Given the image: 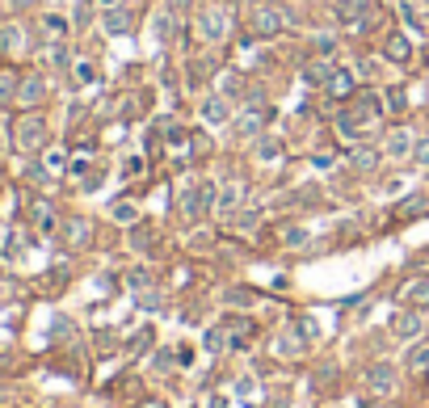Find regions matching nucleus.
<instances>
[{
  "label": "nucleus",
  "mask_w": 429,
  "mask_h": 408,
  "mask_svg": "<svg viewBox=\"0 0 429 408\" xmlns=\"http://www.w3.org/2000/svg\"><path fill=\"white\" fill-rule=\"evenodd\" d=\"M396 13H400V17H404L409 25H413V34H425V21H421V17L413 13V4H396Z\"/></svg>",
  "instance_id": "nucleus-24"
},
{
  "label": "nucleus",
  "mask_w": 429,
  "mask_h": 408,
  "mask_svg": "<svg viewBox=\"0 0 429 408\" xmlns=\"http://www.w3.org/2000/svg\"><path fill=\"white\" fill-rule=\"evenodd\" d=\"M354 164H358V169H367V173H371V169H375V164H379V156H375V152H367V147H358V152H354Z\"/></svg>",
  "instance_id": "nucleus-26"
},
{
  "label": "nucleus",
  "mask_w": 429,
  "mask_h": 408,
  "mask_svg": "<svg viewBox=\"0 0 429 408\" xmlns=\"http://www.w3.org/2000/svg\"><path fill=\"white\" fill-rule=\"evenodd\" d=\"M110 215H114V223H139V211H135V202H126V198H122V202H114V211H110Z\"/></svg>",
  "instance_id": "nucleus-21"
},
{
  "label": "nucleus",
  "mask_w": 429,
  "mask_h": 408,
  "mask_svg": "<svg viewBox=\"0 0 429 408\" xmlns=\"http://www.w3.org/2000/svg\"><path fill=\"white\" fill-rule=\"evenodd\" d=\"M101 29H105L110 38H126V34L135 29V8H131V4L105 8V13H101Z\"/></svg>",
  "instance_id": "nucleus-8"
},
{
  "label": "nucleus",
  "mask_w": 429,
  "mask_h": 408,
  "mask_svg": "<svg viewBox=\"0 0 429 408\" xmlns=\"http://www.w3.org/2000/svg\"><path fill=\"white\" fill-rule=\"evenodd\" d=\"M286 25H291V13H282V4L265 0L253 8V38H278Z\"/></svg>",
  "instance_id": "nucleus-5"
},
{
  "label": "nucleus",
  "mask_w": 429,
  "mask_h": 408,
  "mask_svg": "<svg viewBox=\"0 0 429 408\" xmlns=\"http://www.w3.org/2000/svg\"><path fill=\"white\" fill-rule=\"evenodd\" d=\"M316 51H320V55H333V51H337V42H329V38H320V42H316Z\"/></svg>",
  "instance_id": "nucleus-32"
},
{
  "label": "nucleus",
  "mask_w": 429,
  "mask_h": 408,
  "mask_svg": "<svg viewBox=\"0 0 429 408\" xmlns=\"http://www.w3.org/2000/svg\"><path fill=\"white\" fill-rule=\"evenodd\" d=\"M88 236H93V223L88 219H63V240L67 244H88Z\"/></svg>",
  "instance_id": "nucleus-16"
},
{
  "label": "nucleus",
  "mask_w": 429,
  "mask_h": 408,
  "mask_svg": "<svg viewBox=\"0 0 429 408\" xmlns=\"http://www.w3.org/2000/svg\"><path fill=\"white\" fill-rule=\"evenodd\" d=\"M194 34L202 38V42H223L227 34H232V8L223 4V0H206V4H198L194 8Z\"/></svg>",
  "instance_id": "nucleus-1"
},
{
  "label": "nucleus",
  "mask_w": 429,
  "mask_h": 408,
  "mask_svg": "<svg viewBox=\"0 0 429 408\" xmlns=\"http://www.w3.org/2000/svg\"><path fill=\"white\" fill-rule=\"evenodd\" d=\"M13 135H17V147H21V152H38V147L46 143V122H42L38 114H25Z\"/></svg>",
  "instance_id": "nucleus-6"
},
{
  "label": "nucleus",
  "mask_w": 429,
  "mask_h": 408,
  "mask_svg": "<svg viewBox=\"0 0 429 408\" xmlns=\"http://www.w3.org/2000/svg\"><path fill=\"white\" fill-rule=\"evenodd\" d=\"M118 4H126V0H97V8L105 13V8H118Z\"/></svg>",
  "instance_id": "nucleus-34"
},
{
  "label": "nucleus",
  "mask_w": 429,
  "mask_h": 408,
  "mask_svg": "<svg viewBox=\"0 0 429 408\" xmlns=\"http://www.w3.org/2000/svg\"><path fill=\"white\" fill-rule=\"evenodd\" d=\"M413 160L429 169V135H425V139H417V152H413Z\"/></svg>",
  "instance_id": "nucleus-30"
},
{
  "label": "nucleus",
  "mask_w": 429,
  "mask_h": 408,
  "mask_svg": "<svg viewBox=\"0 0 429 408\" xmlns=\"http://www.w3.org/2000/svg\"><path fill=\"white\" fill-rule=\"evenodd\" d=\"M409 371H413V375L429 371V346H417V350L409 354Z\"/></svg>",
  "instance_id": "nucleus-22"
},
{
  "label": "nucleus",
  "mask_w": 429,
  "mask_h": 408,
  "mask_svg": "<svg viewBox=\"0 0 429 408\" xmlns=\"http://www.w3.org/2000/svg\"><path fill=\"white\" fill-rule=\"evenodd\" d=\"M383 59L396 63V67H409V59H413V38L400 34V29H392V34L383 38Z\"/></svg>",
  "instance_id": "nucleus-10"
},
{
  "label": "nucleus",
  "mask_w": 429,
  "mask_h": 408,
  "mask_svg": "<svg viewBox=\"0 0 429 408\" xmlns=\"http://www.w3.org/2000/svg\"><path fill=\"white\" fill-rule=\"evenodd\" d=\"M46 169L51 173H63L67 169V152L63 147H46Z\"/></svg>",
  "instance_id": "nucleus-23"
},
{
  "label": "nucleus",
  "mask_w": 429,
  "mask_h": 408,
  "mask_svg": "<svg viewBox=\"0 0 429 408\" xmlns=\"http://www.w3.org/2000/svg\"><path fill=\"white\" fill-rule=\"evenodd\" d=\"M122 173H126V177H139V173H143V160H139V156H131V160L122 164Z\"/></svg>",
  "instance_id": "nucleus-31"
},
{
  "label": "nucleus",
  "mask_w": 429,
  "mask_h": 408,
  "mask_svg": "<svg viewBox=\"0 0 429 408\" xmlns=\"http://www.w3.org/2000/svg\"><path fill=\"white\" fill-rule=\"evenodd\" d=\"M383 93H375V88H367V93H354L350 97V105H345V114L354 118V126L367 135V131H375L379 122H383Z\"/></svg>",
  "instance_id": "nucleus-2"
},
{
  "label": "nucleus",
  "mask_w": 429,
  "mask_h": 408,
  "mask_svg": "<svg viewBox=\"0 0 429 408\" xmlns=\"http://www.w3.org/2000/svg\"><path fill=\"white\" fill-rule=\"evenodd\" d=\"M240 198H244V185H240V181L223 185L219 198H215V215H219V219H236V215H240Z\"/></svg>",
  "instance_id": "nucleus-12"
},
{
  "label": "nucleus",
  "mask_w": 429,
  "mask_h": 408,
  "mask_svg": "<svg viewBox=\"0 0 429 408\" xmlns=\"http://www.w3.org/2000/svg\"><path fill=\"white\" fill-rule=\"evenodd\" d=\"M270 118H274V110H270V105H244V114H236V118H232V135H236L240 143H253V139H261V135H265Z\"/></svg>",
  "instance_id": "nucleus-3"
},
{
  "label": "nucleus",
  "mask_w": 429,
  "mask_h": 408,
  "mask_svg": "<svg viewBox=\"0 0 429 408\" xmlns=\"http://www.w3.org/2000/svg\"><path fill=\"white\" fill-rule=\"evenodd\" d=\"M396 383H400L396 367H383V362H379V367H371V371H367V388H371L375 396H392V392H396Z\"/></svg>",
  "instance_id": "nucleus-13"
},
{
  "label": "nucleus",
  "mask_w": 429,
  "mask_h": 408,
  "mask_svg": "<svg viewBox=\"0 0 429 408\" xmlns=\"http://www.w3.org/2000/svg\"><path fill=\"white\" fill-rule=\"evenodd\" d=\"M215 185L211 181H198V185H185L181 190V211H185V219L190 223H198V219H206L211 211H215Z\"/></svg>",
  "instance_id": "nucleus-4"
},
{
  "label": "nucleus",
  "mask_w": 429,
  "mask_h": 408,
  "mask_svg": "<svg viewBox=\"0 0 429 408\" xmlns=\"http://www.w3.org/2000/svg\"><path fill=\"white\" fill-rule=\"evenodd\" d=\"M72 80H76V88H88V84L97 80V63H93V59H76V67H72Z\"/></svg>",
  "instance_id": "nucleus-19"
},
{
  "label": "nucleus",
  "mask_w": 429,
  "mask_h": 408,
  "mask_svg": "<svg viewBox=\"0 0 429 408\" xmlns=\"http://www.w3.org/2000/svg\"><path fill=\"white\" fill-rule=\"evenodd\" d=\"M202 118H206L211 126H223V122H232V101H227L223 93H211V97L202 101Z\"/></svg>",
  "instance_id": "nucleus-14"
},
{
  "label": "nucleus",
  "mask_w": 429,
  "mask_h": 408,
  "mask_svg": "<svg viewBox=\"0 0 429 408\" xmlns=\"http://www.w3.org/2000/svg\"><path fill=\"white\" fill-rule=\"evenodd\" d=\"M42 97H46V76H42V72H29V76L21 80V88H17V101H21L25 110H34V105H42Z\"/></svg>",
  "instance_id": "nucleus-11"
},
{
  "label": "nucleus",
  "mask_w": 429,
  "mask_h": 408,
  "mask_svg": "<svg viewBox=\"0 0 429 408\" xmlns=\"http://www.w3.org/2000/svg\"><path fill=\"white\" fill-rule=\"evenodd\" d=\"M421 329H425V320H421L417 312H396V320H392V333H396L400 341H413V337H421Z\"/></svg>",
  "instance_id": "nucleus-15"
},
{
  "label": "nucleus",
  "mask_w": 429,
  "mask_h": 408,
  "mask_svg": "<svg viewBox=\"0 0 429 408\" xmlns=\"http://www.w3.org/2000/svg\"><path fill=\"white\" fill-rule=\"evenodd\" d=\"M160 135H169L164 143H185V126H181V122H173V118L160 126Z\"/></svg>",
  "instance_id": "nucleus-25"
},
{
  "label": "nucleus",
  "mask_w": 429,
  "mask_h": 408,
  "mask_svg": "<svg viewBox=\"0 0 429 408\" xmlns=\"http://www.w3.org/2000/svg\"><path fill=\"white\" fill-rule=\"evenodd\" d=\"M324 93H329L333 101H350V97L358 93L354 72H350V67H329V76H324Z\"/></svg>",
  "instance_id": "nucleus-9"
},
{
  "label": "nucleus",
  "mask_w": 429,
  "mask_h": 408,
  "mask_svg": "<svg viewBox=\"0 0 429 408\" xmlns=\"http://www.w3.org/2000/svg\"><path fill=\"white\" fill-rule=\"evenodd\" d=\"M383 101H388V110H404V101H409V97H404V88H388V93H383Z\"/></svg>",
  "instance_id": "nucleus-27"
},
{
  "label": "nucleus",
  "mask_w": 429,
  "mask_h": 408,
  "mask_svg": "<svg viewBox=\"0 0 429 408\" xmlns=\"http://www.w3.org/2000/svg\"><path fill=\"white\" fill-rule=\"evenodd\" d=\"M190 4H194V0H169V8H173V13H181V8H190Z\"/></svg>",
  "instance_id": "nucleus-33"
},
{
  "label": "nucleus",
  "mask_w": 429,
  "mask_h": 408,
  "mask_svg": "<svg viewBox=\"0 0 429 408\" xmlns=\"http://www.w3.org/2000/svg\"><path fill=\"white\" fill-rule=\"evenodd\" d=\"M413 152H417V135L409 131V126H396V131H388V143H383V156L388 160H413Z\"/></svg>",
  "instance_id": "nucleus-7"
},
{
  "label": "nucleus",
  "mask_w": 429,
  "mask_h": 408,
  "mask_svg": "<svg viewBox=\"0 0 429 408\" xmlns=\"http://www.w3.org/2000/svg\"><path fill=\"white\" fill-rule=\"evenodd\" d=\"M282 156H286V152H282V143H278L274 135H261V139H257V160H261V164H278Z\"/></svg>",
  "instance_id": "nucleus-17"
},
{
  "label": "nucleus",
  "mask_w": 429,
  "mask_h": 408,
  "mask_svg": "<svg viewBox=\"0 0 429 408\" xmlns=\"http://www.w3.org/2000/svg\"><path fill=\"white\" fill-rule=\"evenodd\" d=\"M295 329H299V333H303V337H312V341H316V337H320V324H316V320H312V316H299V324H295Z\"/></svg>",
  "instance_id": "nucleus-28"
},
{
  "label": "nucleus",
  "mask_w": 429,
  "mask_h": 408,
  "mask_svg": "<svg viewBox=\"0 0 429 408\" xmlns=\"http://www.w3.org/2000/svg\"><path fill=\"white\" fill-rule=\"evenodd\" d=\"M404 299H413V303H421V299H429V282H413V287L404 291Z\"/></svg>",
  "instance_id": "nucleus-29"
},
{
  "label": "nucleus",
  "mask_w": 429,
  "mask_h": 408,
  "mask_svg": "<svg viewBox=\"0 0 429 408\" xmlns=\"http://www.w3.org/2000/svg\"><path fill=\"white\" fill-rule=\"evenodd\" d=\"M17 88H21L17 72H0V105H8V101L17 97Z\"/></svg>",
  "instance_id": "nucleus-20"
},
{
  "label": "nucleus",
  "mask_w": 429,
  "mask_h": 408,
  "mask_svg": "<svg viewBox=\"0 0 429 408\" xmlns=\"http://www.w3.org/2000/svg\"><path fill=\"white\" fill-rule=\"evenodd\" d=\"M42 34H46V42H63V38H67V17L46 13V17H42Z\"/></svg>",
  "instance_id": "nucleus-18"
},
{
  "label": "nucleus",
  "mask_w": 429,
  "mask_h": 408,
  "mask_svg": "<svg viewBox=\"0 0 429 408\" xmlns=\"http://www.w3.org/2000/svg\"><path fill=\"white\" fill-rule=\"evenodd\" d=\"M143 408H164V400H147Z\"/></svg>",
  "instance_id": "nucleus-35"
}]
</instances>
